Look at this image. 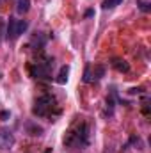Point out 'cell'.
Segmentation results:
<instances>
[{
	"instance_id": "cell-1",
	"label": "cell",
	"mask_w": 151,
	"mask_h": 153,
	"mask_svg": "<svg viewBox=\"0 0 151 153\" xmlns=\"http://www.w3.org/2000/svg\"><path fill=\"white\" fill-rule=\"evenodd\" d=\"M87 144H89V125L85 121H80L68 130L64 137V146L84 150Z\"/></svg>"
},
{
	"instance_id": "cell-2",
	"label": "cell",
	"mask_w": 151,
	"mask_h": 153,
	"mask_svg": "<svg viewBox=\"0 0 151 153\" xmlns=\"http://www.w3.org/2000/svg\"><path fill=\"white\" fill-rule=\"evenodd\" d=\"M32 114L38 117H50V121H53L61 114V107L57 105V100L52 94H43L36 100L32 107Z\"/></svg>"
},
{
	"instance_id": "cell-3",
	"label": "cell",
	"mask_w": 151,
	"mask_h": 153,
	"mask_svg": "<svg viewBox=\"0 0 151 153\" xmlns=\"http://www.w3.org/2000/svg\"><path fill=\"white\" fill-rule=\"evenodd\" d=\"M29 29V22L27 20H16L14 16H9V22L5 23V38L9 41L18 39L25 30Z\"/></svg>"
},
{
	"instance_id": "cell-4",
	"label": "cell",
	"mask_w": 151,
	"mask_h": 153,
	"mask_svg": "<svg viewBox=\"0 0 151 153\" xmlns=\"http://www.w3.org/2000/svg\"><path fill=\"white\" fill-rule=\"evenodd\" d=\"M52 68H53V59L52 57H44L43 61H38L34 64L29 66V71L34 78H52Z\"/></svg>"
},
{
	"instance_id": "cell-5",
	"label": "cell",
	"mask_w": 151,
	"mask_h": 153,
	"mask_svg": "<svg viewBox=\"0 0 151 153\" xmlns=\"http://www.w3.org/2000/svg\"><path fill=\"white\" fill-rule=\"evenodd\" d=\"M14 146V135L9 130H0V150H11Z\"/></svg>"
},
{
	"instance_id": "cell-6",
	"label": "cell",
	"mask_w": 151,
	"mask_h": 153,
	"mask_svg": "<svg viewBox=\"0 0 151 153\" xmlns=\"http://www.w3.org/2000/svg\"><path fill=\"white\" fill-rule=\"evenodd\" d=\"M103 73H105V68L103 66H94V73L93 75H85L84 80L85 82H96V80H100L103 76Z\"/></svg>"
},
{
	"instance_id": "cell-7",
	"label": "cell",
	"mask_w": 151,
	"mask_h": 153,
	"mask_svg": "<svg viewBox=\"0 0 151 153\" xmlns=\"http://www.w3.org/2000/svg\"><path fill=\"white\" fill-rule=\"evenodd\" d=\"M112 66L117 71H128V70H130V64H128L124 59H119V57L112 59Z\"/></svg>"
},
{
	"instance_id": "cell-8",
	"label": "cell",
	"mask_w": 151,
	"mask_h": 153,
	"mask_svg": "<svg viewBox=\"0 0 151 153\" xmlns=\"http://www.w3.org/2000/svg\"><path fill=\"white\" fill-rule=\"evenodd\" d=\"M30 9V0H18L16 2V11L18 14H25Z\"/></svg>"
},
{
	"instance_id": "cell-9",
	"label": "cell",
	"mask_w": 151,
	"mask_h": 153,
	"mask_svg": "<svg viewBox=\"0 0 151 153\" xmlns=\"http://www.w3.org/2000/svg\"><path fill=\"white\" fill-rule=\"evenodd\" d=\"M68 75H70V66H62L61 71H59V75H57V82H59L61 85L66 84V82H68Z\"/></svg>"
},
{
	"instance_id": "cell-10",
	"label": "cell",
	"mask_w": 151,
	"mask_h": 153,
	"mask_svg": "<svg viewBox=\"0 0 151 153\" xmlns=\"http://www.w3.org/2000/svg\"><path fill=\"white\" fill-rule=\"evenodd\" d=\"M123 0H103V4H101V7L103 9H114L115 5H119Z\"/></svg>"
},
{
	"instance_id": "cell-11",
	"label": "cell",
	"mask_w": 151,
	"mask_h": 153,
	"mask_svg": "<svg viewBox=\"0 0 151 153\" xmlns=\"http://www.w3.org/2000/svg\"><path fill=\"white\" fill-rule=\"evenodd\" d=\"M29 130H30V135H41L43 134V128L36 126V125H29Z\"/></svg>"
},
{
	"instance_id": "cell-12",
	"label": "cell",
	"mask_w": 151,
	"mask_h": 153,
	"mask_svg": "<svg viewBox=\"0 0 151 153\" xmlns=\"http://www.w3.org/2000/svg\"><path fill=\"white\" fill-rule=\"evenodd\" d=\"M5 38V22H4V18L0 16V41Z\"/></svg>"
},
{
	"instance_id": "cell-13",
	"label": "cell",
	"mask_w": 151,
	"mask_h": 153,
	"mask_svg": "<svg viewBox=\"0 0 151 153\" xmlns=\"http://www.w3.org/2000/svg\"><path fill=\"white\" fill-rule=\"evenodd\" d=\"M137 4H139V7H141L142 11H150V4H148V2H142V0H139Z\"/></svg>"
},
{
	"instance_id": "cell-14",
	"label": "cell",
	"mask_w": 151,
	"mask_h": 153,
	"mask_svg": "<svg viewBox=\"0 0 151 153\" xmlns=\"http://www.w3.org/2000/svg\"><path fill=\"white\" fill-rule=\"evenodd\" d=\"M0 117H2L4 121H5V119L9 117V112H7V111H4V112H0Z\"/></svg>"
},
{
	"instance_id": "cell-15",
	"label": "cell",
	"mask_w": 151,
	"mask_h": 153,
	"mask_svg": "<svg viewBox=\"0 0 151 153\" xmlns=\"http://www.w3.org/2000/svg\"><path fill=\"white\" fill-rule=\"evenodd\" d=\"M93 14H94V11H93V9H89V11H87V13H85V16H87V18H91V16H93Z\"/></svg>"
}]
</instances>
